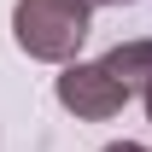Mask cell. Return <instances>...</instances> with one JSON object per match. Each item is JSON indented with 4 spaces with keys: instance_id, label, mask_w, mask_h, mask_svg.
I'll return each mask as SVG.
<instances>
[{
    "instance_id": "6da1fadb",
    "label": "cell",
    "mask_w": 152,
    "mask_h": 152,
    "mask_svg": "<svg viewBox=\"0 0 152 152\" xmlns=\"http://www.w3.org/2000/svg\"><path fill=\"white\" fill-rule=\"evenodd\" d=\"M94 29V6L82 0H18L12 6V41L41 64H76V47Z\"/></svg>"
},
{
    "instance_id": "7a4b0ae2",
    "label": "cell",
    "mask_w": 152,
    "mask_h": 152,
    "mask_svg": "<svg viewBox=\"0 0 152 152\" xmlns=\"http://www.w3.org/2000/svg\"><path fill=\"white\" fill-rule=\"evenodd\" d=\"M53 94H58V105H64V111H76L82 123H105V117H117V111L134 99L129 88L99 64V58H88V64H82V58H76V64H64V70H58V82H53Z\"/></svg>"
},
{
    "instance_id": "3957f363",
    "label": "cell",
    "mask_w": 152,
    "mask_h": 152,
    "mask_svg": "<svg viewBox=\"0 0 152 152\" xmlns=\"http://www.w3.org/2000/svg\"><path fill=\"white\" fill-rule=\"evenodd\" d=\"M99 64H105L129 94H146V88H152V41H146V35H140V41H117Z\"/></svg>"
},
{
    "instance_id": "277c9868",
    "label": "cell",
    "mask_w": 152,
    "mask_h": 152,
    "mask_svg": "<svg viewBox=\"0 0 152 152\" xmlns=\"http://www.w3.org/2000/svg\"><path fill=\"white\" fill-rule=\"evenodd\" d=\"M105 152H146V146H140V140H111Z\"/></svg>"
},
{
    "instance_id": "5b68a950",
    "label": "cell",
    "mask_w": 152,
    "mask_h": 152,
    "mask_svg": "<svg viewBox=\"0 0 152 152\" xmlns=\"http://www.w3.org/2000/svg\"><path fill=\"white\" fill-rule=\"evenodd\" d=\"M82 6H134V0H82Z\"/></svg>"
},
{
    "instance_id": "8992f818",
    "label": "cell",
    "mask_w": 152,
    "mask_h": 152,
    "mask_svg": "<svg viewBox=\"0 0 152 152\" xmlns=\"http://www.w3.org/2000/svg\"><path fill=\"white\" fill-rule=\"evenodd\" d=\"M140 99H146V117H152V88H146V94H140Z\"/></svg>"
}]
</instances>
